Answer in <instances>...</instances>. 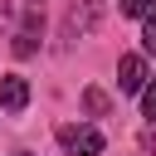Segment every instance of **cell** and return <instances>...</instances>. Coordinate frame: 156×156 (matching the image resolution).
Segmentation results:
<instances>
[{
  "label": "cell",
  "instance_id": "obj_6",
  "mask_svg": "<svg viewBox=\"0 0 156 156\" xmlns=\"http://www.w3.org/2000/svg\"><path fill=\"white\" fill-rule=\"evenodd\" d=\"M141 112H146V122H156V83L141 93Z\"/></svg>",
  "mask_w": 156,
  "mask_h": 156
},
{
  "label": "cell",
  "instance_id": "obj_8",
  "mask_svg": "<svg viewBox=\"0 0 156 156\" xmlns=\"http://www.w3.org/2000/svg\"><path fill=\"white\" fill-rule=\"evenodd\" d=\"M10 15H15V5H10V0H0V29L10 24Z\"/></svg>",
  "mask_w": 156,
  "mask_h": 156
},
{
  "label": "cell",
  "instance_id": "obj_4",
  "mask_svg": "<svg viewBox=\"0 0 156 156\" xmlns=\"http://www.w3.org/2000/svg\"><path fill=\"white\" fill-rule=\"evenodd\" d=\"M122 15H132V20H151V15H156V0H122Z\"/></svg>",
  "mask_w": 156,
  "mask_h": 156
},
{
  "label": "cell",
  "instance_id": "obj_2",
  "mask_svg": "<svg viewBox=\"0 0 156 156\" xmlns=\"http://www.w3.org/2000/svg\"><path fill=\"white\" fill-rule=\"evenodd\" d=\"M24 102H29V83L20 73H5L0 78V107L5 112H24Z\"/></svg>",
  "mask_w": 156,
  "mask_h": 156
},
{
  "label": "cell",
  "instance_id": "obj_5",
  "mask_svg": "<svg viewBox=\"0 0 156 156\" xmlns=\"http://www.w3.org/2000/svg\"><path fill=\"white\" fill-rule=\"evenodd\" d=\"M83 102H88V112H98V117H102V112H107V98H102V93H98V88H88V98H83Z\"/></svg>",
  "mask_w": 156,
  "mask_h": 156
},
{
  "label": "cell",
  "instance_id": "obj_3",
  "mask_svg": "<svg viewBox=\"0 0 156 156\" xmlns=\"http://www.w3.org/2000/svg\"><path fill=\"white\" fill-rule=\"evenodd\" d=\"M117 73H122V78H117L122 93H141V83H146V63H141L136 54H127V58L117 63Z\"/></svg>",
  "mask_w": 156,
  "mask_h": 156
},
{
  "label": "cell",
  "instance_id": "obj_7",
  "mask_svg": "<svg viewBox=\"0 0 156 156\" xmlns=\"http://www.w3.org/2000/svg\"><path fill=\"white\" fill-rule=\"evenodd\" d=\"M141 44H146V49H151V54H156V15H151V20H146V29H141Z\"/></svg>",
  "mask_w": 156,
  "mask_h": 156
},
{
  "label": "cell",
  "instance_id": "obj_1",
  "mask_svg": "<svg viewBox=\"0 0 156 156\" xmlns=\"http://www.w3.org/2000/svg\"><path fill=\"white\" fill-rule=\"evenodd\" d=\"M58 141L68 156H98L102 151V132L98 127H58Z\"/></svg>",
  "mask_w": 156,
  "mask_h": 156
}]
</instances>
